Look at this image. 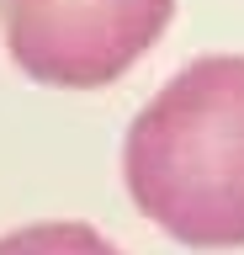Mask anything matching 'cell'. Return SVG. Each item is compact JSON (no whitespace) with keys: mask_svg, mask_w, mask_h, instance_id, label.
Returning a JSON list of instances; mask_svg holds the SVG:
<instances>
[{"mask_svg":"<svg viewBox=\"0 0 244 255\" xmlns=\"http://www.w3.org/2000/svg\"><path fill=\"white\" fill-rule=\"evenodd\" d=\"M133 202L191 250L244 245V59L186 64L128 128Z\"/></svg>","mask_w":244,"mask_h":255,"instance_id":"6da1fadb","label":"cell"},{"mask_svg":"<svg viewBox=\"0 0 244 255\" xmlns=\"http://www.w3.org/2000/svg\"><path fill=\"white\" fill-rule=\"evenodd\" d=\"M170 11L175 0H0L11 59L59 91H96L128 75L160 43Z\"/></svg>","mask_w":244,"mask_h":255,"instance_id":"7a4b0ae2","label":"cell"},{"mask_svg":"<svg viewBox=\"0 0 244 255\" xmlns=\"http://www.w3.org/2000/svg\"><path fill=\"white\" fill-rule=\"evenodd\" d=\"M0 255H122L90 223H32L0 239Z\"/></svg>","mask_w":244,"mask_h":255,"instance_id":"3957f363","label":"cell"}]
</instances>
